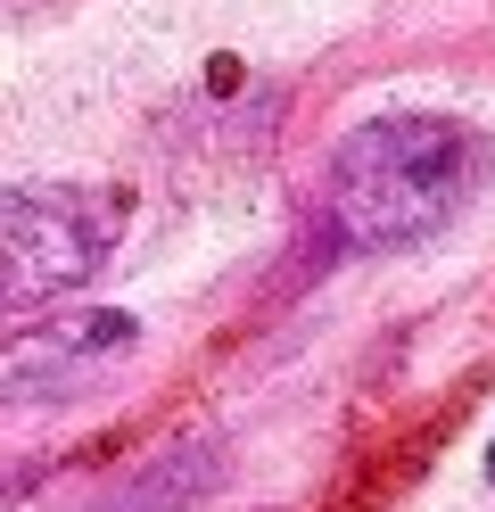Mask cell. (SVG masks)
I'll use <instances>...</instances> for the list:
<instances>
[{"mask_svg": "<svg viewBox=\"0 0 495 512\" xmlns=\"http://www.w3.org/2000/svg\"><path fill=\"white\" fill-rule=\"evenodd\" d=\"M495 174V141L446 108H380L347 124L322 157L330 256H405L454 232Z\"/></svg>", "mask_w": 495, "mask_h": 512, "instance_id": "obj_1", "label": "cell"}, {"mask_svg": "<svg viewBox=\"0 0 495 512\" xmlns=\"http://www.w3.org/2000/svg\"><path fill=\"white\" fill-rule=\"evenodd\" d=\"M124 240V190L108 182H9L0 190V323L75 298Z\"/></svg>", "mask_w": 495, "mask_h": 512, "instance_id": "obj_2", "label": "cell"}, {"mask_svg": "<svg viewBox=\"0 0 495 512\" xmlns=\"http://www.w3.org/2000/svg\"><path fill=\"white\" fill-rule=\"evenodd\" d=\"M141 339V323L132 314H66V323H50V331H33V339H17V347H0V389L9 397H58V389H75L83 372H99L108 356H124V347Z\"/></svg>", "mask_w": 495, "mask_h": 512, "instance_id": "obj_3", "label": "cell"}, {"mask_svg": "<svg viewBox=\"0 0 495 512\" xmlns=\"http://www.w3.org/2000/svg\"><path fill=\"white\" fill-rule=\"evenodd\" d=\"M223 488V438H174V446H157L149 463H132L124 479L99 504L83 512H198Z\"/></svg>", "mask_w": 495, "mask_h": 512, "instance_id": "obj_4", "label": "cell"}, {"mask_svg": "<svg viewBox=\"0 0 495 512\" xmlns=\"http://www.w3.org/2000/svg\"><path fill=\"white\" fill-rule=\"evenodd\" d=\"M33 479H42V463H17V471H0V512H9V504L33 488Z\"/></svg>", "mask_w": 495, "mask_h": 512, "instance_id": "obj_5", "label": "cell"}, {"mask_svg": "<svg viewBox=\"0 0 495 512\" xmlns=\"http://www.w3.org/2000/svg\"><path fill=\"white\" fill-rule=\"evenodd\" d=\"M487 479H495V438H487Z\"/></svg>", "mask_w": 495, "mask_h": 512, "instance_id": "obj_6", "label": "cell"}]
</instances>
